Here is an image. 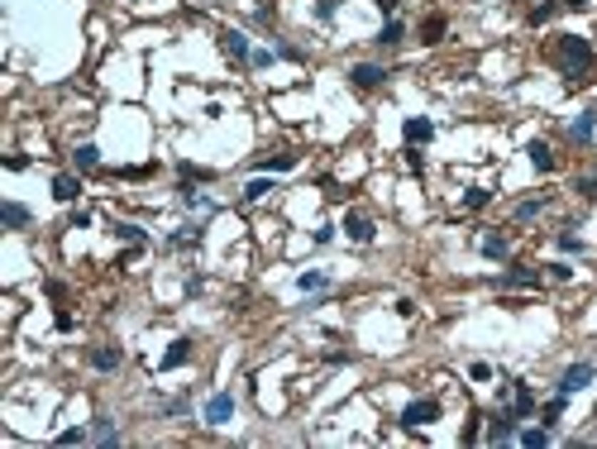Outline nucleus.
I'll return each mask as SVG.
<instances>
[{
	"mask_svg": "<svg viewBox=\"0 0 597 449\" xmlns=\"http://www.w3.org/2000/svg\"><path fill=\"white\" fill-rule=\"evenodd\" d=\"M559 67H564L568 77H583V72L593 67V43H588L583 33H564V38H559Z\"/></svg>",
	"mask_w": 597,
	"mask_h": 449,
	"instance_id": "1",
	"label": "nucleus"
},
{
	"mask_svg": "<svg viewBox=\"0 0 597 449\" xmlns=\"http://www.w3.org/2000/svg\"><path fill=\"white\" fill-rule=\"evenodd\" d=\"M430 420H440V401L435 397L407 401V411H402V425H407V430H421V425H430Z\"/></svg>",
	"mask_w": 597,
	"mask_h": 449,
	"instance_id": "2",
	"label": "nucleus"
},
{
	"mask_svg": "<svg viewBox=\"0 0 597 449\" xmlns=\"http://www.w3.org/2000/svg\"><path fill=\"white\" fill-rule=\"evenodd\" d=\"M516 411H511V406H502V411H497V416H492V425H487V445H511V440H516Z\"/></svg>",
	"mask_w": 597,
	"mask_h": 449,
	"instance_id": "3",
	"label": "nucleus"
},
{
	"mask_svg": "<svg viewBox=\"0 0 597 449\" xmlns=\"http://www.w3.org/2000/svg\"><path fill=\"white\" fill-rule=\"evenodd\" d=\"M349 81H354L359 91H373V86H382V81H387V67H377V63H354V67H349Z\"/></svg>",
	"mask_w": 597,
	"mask_h": 449,
	"instance_id": "4",
	"label": "nucleus"
},
{
	"mask_svg": "<svg viewBox=\"0 0 597 449\" xmlns=\"http://www.w3.org/2000/svg\"><path fill=\"white\" fill-rule=\"evenodd\" d=\"M593 363H573V368H564V378H559V392H564V397H573V392H583V387L593 383Z\"/></svg>",
	"mask_w": 597,
	"mask_h": 449,
	"instance_id": "5",
	"label": "nucleus"
},
{
	"mask_svg": "<svg viewBox=\"0 0 597 449\" xmlns=\"http://www.w3.org/2000/svg\"><path fill=\"white\" fill-rule=\"evenodd\" d=\"M345 239H354V244H373V220H368L363 210H349V215H345Z\"/></svg>",
	"mask_w": 597,
	"mask_h": 449,
	"instance_id": "6",
	"label": "nucleus"
},
{
	"mask_svg": "<svg viewBox=\"0 0 597 449\" xmlns=\"http://www.w3.org/2000/svg\"><path fill=\"white\" fill-rule=\"evenodd\" d=\"M230 416H235V397L230 392H215V397L205 401V425H225Z\"/></svg>",
	"mask_w": 597,
	"mask_h": 449,
	"instance_id": "7",
	"label": "nucleus"
},
{
	"mask_svg": "<svg viewBox=\"0 0 597 449\" xmlns=\"http://www.w3.org/2000/svg\"><path fill=\"white\" fill-rule=\"evenodd\" d=\"M402 139H407L411 148H416V144H430V139H435V125H430L425 115H411L407 125H402Z\"/></svg>",
	"mask_w": 597,
	"mask_h": 449,
	"instance_id": "8",
	"label": "nucleus"
},
{
	"mask_svg": "<svg viewBox=\"0 0 597 449\" xmlns=\"http://www.w3.org/2000/svg\"><path fill=\"white\" fill-rule=\"evenodd\" d=\"M593 134H597V110H583L568 120V139L573 144H593Z\"/></svg>",
	"mask_w": 597,
	"mask_h": 449,
	"instance_id": "9",
	"label": "nucleus"
},
{
	"mask_svg": "<svg viewBox=\"0 0 597 449\" xmlns=\"http://www.w3.org/2000/svg\"><path fill=\"white\" fill-rule=\"evenodd\" d=\"M220 48L235 58V63H249L253 58V48H249V33H239V29H225L220 33Z\"/></svg>",
	"mask_w": 597,
	"mask_h": 449,
	"instance_id": "10",
	"label": "nucleus"
},
{
	"mask_svg": "<svg viewBox=\"0 0 597 449\" xmlns=\"http://www.w3.org/2000/svg\"><path fill=\"white\" fill-rule=\"evenodd\" d=\"M497 282H502V287H521V291H526V287H540V273H535V268H526V263H511Z\"/></svg>",
	"mask_w": 597,
	"mask_h": 449,
	"instance_id": "11",
	"label": "nucleus"
},
{
	"mask_svg": "<svg viewBox=\"0 0 597 449\" xmlns=\"http://www.w3.org/2000/svg\"><path fill=\"white\" fill-rule=\"evenodd\" d=\"M86 358H91V368H96V373H115V368H120V358H125V353L115 349V344H96V349L86 353Z\"/></svg>",
	"mask_w": 597,
	"mask_h": 449,
	"instance_id": "12",
	"label": "nucleus"
},
{
	"mask_svg": "<svg viewBox=\"0 0 597 449\" xmlns=\"http://www.w3.org/2000/svg\"><path fill=\"white\" fill-rule=\"evenodd\" d=\"M0 220H5V229H29V206H19V201H5L0 206Z\"/></svg>",
	"mask_w": 597,
	"mask_h": 449,
	"instance_id": "13",
	"label": "nucleus"
},
{
	"mask_svg": "<svg viewBox=\"0 0 597 449\" xmlns=\"http://www.w3.org/2000/svg\"><path fill=\"white\" fill-rule=\"evenodd\" d=\"M483 258H492V263H506L511 258V244H506V234H483Z\"/></svg>",
	"mask_w": 597,
	"mask_h": 449,
	"instance_id": "14",
	"label": "nucleus"
},
{
	"mask_svg": "<svg viewBox=\"0 0 597 449\" xmlns=\"http://www.w3.org/2000/svg\"><path fill=\"white\" fill-rule=\"evenodd\" d=\"M187 358H191V339H173V344H168V353H163V373L182 368Z\"/></svg>",
	"mask_w": 597,
	"mask_h": 449,
	"instance_id": "15",
	"label": "nucleus"
},
{
	"mask_svg": "<svg viewBox=\"0 0 597 449\" xmlns=\"http://www.w3.org/2000/svg\"><path fill=\"white\" fill-rule=\"evenodd\" d=\"M53 196L72 206V201H77V196H81V182H77V177H72V172H58V177H53Z\"/></svg>",
	"mask_w": 597,
	"mask_h": 449,
	"instance_id": "16",
	"label": "nucleus"
},
{
	"mask_svg": "<svg viewBox=\"0 0 597 449\" xmlns=\"http://www.w3.org/2000/svg\"><path fill=\"white\" fill-rule=\"evenodd\" d=\"M526 153H531L535 172H554V153H550V144H540V139H531V144H526Z\"/></svg>",
	"mask_w": 597,
	"mask_h": 449,
	"instance_id": "17",
	"label": "nucleus"
},
{
	"mask_svg": "<svg viewBox=\"0 0 597 449\" xmlns=\"http://www.w3.org/2000/svg\"><path fill=\"white\" fill-rule=\"evenodd\" d=\"M402 38H407V24H402V19H387V24H382V33H377V43H382V48H397V43H402Z\"/></svg>",
	"mask_w": 597,
	"mask_h": 449,
	"instance_id": "18",
	"label": "nucleus"
},
{
	"mask_svg": "<svg viewBox=\"0 0 597 449\" xmlns=\"http://www.w3.org/2000/svg\"><path fill=\"white\" fill-rule=\"evenodd\" d=\"M72 162H77V172H91V167H101V148H96V144H77Z\"/></svg>",
	"mask_w": 597,
	"mask_h": 449,
	"instance_id": "19",
	"label": "nucleus"
},
{
	"mask_svg": "<svg viewBox=\"0 0 597 449\" xmlns=\"http://www.w3.org/2000/svg\"><path fill=\"white\" fill-rule=\"evenodd\" d=\"M444 29H449V19H444V15H425L421 38H425V43H440V38H444Z\"/></svg>",
	"mask_w": 597,
	"mask_h": 449,
	"instance_id": "20",
	"label": "nucleus"
},
{
	"mask_svg": "<svg viewBox=\"0 0 597 449\" xmlns=\"http://www.w3.org/2000/svg\"><path fill=\"white\" fill-rule=\"evenodd\" d=\"M516 440L526 449H545L550 445V425H531V430H516Z\"/></svg>",
	"mask_w": 597,
	"mask_h": 449,
	"instance_id": "21",
	"label": "nucleus"
},
{
	"mask_svg": "<svg viewBox=\"0 0 597 449\" xmlns=\"http://www.w3.org/2000/svg\"><path fill=\"white\" fill-rule=\"evenodd\" d=\"M91 440H96V445H120V425H115V420H96Z\"/></svg>",
	"mask_w": 597,
	"mask_h": 449,
	"instance_id": "22",
	"label": "nucleus"
},
{
	"mask_svg": "<svg viewBox=\"0 0 597 449\" xmlns=\"http://www.w3.org/2000/svg\"><path fill=\"white\" fill-rule=\"evenodd\" d=\"M263 172H292L297 167V153H272V158H258Z\"/></svg>",
	"mask_w": 597,
	"mask_h": 449,
	"instance_id": "23",
	"label": "nucleus"
},
{
	"mask_svg": "<svg viewBox=\"0 0 597 449\" xmlns=\"http://www.w3.org/2000/svg\"><path fill=\"white\" fill-rule=\"evenodd\" d=\"M297 287H301V291H325V287H330V273L311 268V273H301V277H297Z\"/></svg>",
	"mask_w": 597,
	"mask_h": 449,
	"instance_id": "24",
	"label": "nucleus"
},
{
	"mask_svg": "<svg viewBox=\"0 0 597 449\" xmlns=\"http://www.w3.org/2000/svg\"><path fill=\"white\" fill-rule=\"evenodd\" d=\"M115 234H120V239H125V244H134V249H143V244H148V234H143L139 224H125V220L115 224Z\"/></svg>",
	"mask_w": 597,
	"mask_h": 449,
	"instance_id": "25",
	"label": "nucleus"
},
{
	"mask_svg": "<svg viewBox=\"0 0 597 449\" xmlns=\"http://www.w3.org/2000/svg\"><path fill=\"white\" fill-rule=\"evenodd\" d=\"M267 192H272V177H253L249 187H244V201H263Z\"/></svg>",
	"mask_w": 597,
	"mask_h": 449,
	"instance_id": "26",
	"label": "nucleus"
},
{
	"mask_svg": "<svg viewBox=\"0 0 597 449\" xmlns=\"http://www.w3.org/2000/svg\"><path fill=\"white\" fill-rule=\"evenodd\" d=\"M564 392H554V401H550V406H545V411H540V420H545V425H554V420H559V416H564Z\"/></svg>",
	"mask_w": 597,
	"mask_h": 449,
	"instance_id": "27",
	"label": "nucleus"
},
{
	"mask_svg": "<svg viewBox=\"0 0 597 449\" xmlns=\"http://www.w3.org/2000/svg\"><path fill=\"white\" fill-rule=\"evenodd\" d=\"M196 239H201V224H187V229H177L168 244H173V249H182V244H196Z\"/></svg>",
	"mask_w": 597,
	"mask_h": 449,
	"instance_id": "28",
	"label": "nucleus"
},
{
	"mask_svg": "<svg viewBox=\"0 0 597 449\" xmlns=\"http://www.w3.org/2000/svg\"><path fill=\"white\" fill-rule=\"evenodd\" d=\"M487 201H492V192H487V187H473V192L464 196V206H469V210H483Z\"/></svg>",
	"mask_w": 597,
	"mask_h": 449,
	"instance_id": "29",
	"label": "nucleus"
},
{
	"mask_svg": "<svg viewBox=\"0 0 597 449\" xmlns=\"http://www.w3.org/2000/svg\"><path fill=\"white\" fill-rule=\"evenodd\" d=\"M554 10H559V0H545V5H535V10H531V24H545V19H554Z\"/></svg>",
	"mask_w": 597,
	"mask_h": 449,
	"instance_id": "30",
	"label": "nucleus"
},
{
	"mask_svg": "<svg viewBox=\"0 0 597 449\" xmlns=\"http://www.w3.org/2000/svg\"><path fill=\"white\" fill-rule=\"evenodd\" d=\"M86 440H91V430H81V425H72V430L58 435V445H86Z\"/></svg>",
	"mask_w": 597,
	"mask_h": 449,
	"instance_id": "31",
	"label": "nucleus"
},
{
	"mask_svg": "<svg viewBox=\"0 0 597 449\" xmlns=\"http://www.w3.org/2000/svg\"><path fill=\"white\" fill-rule=\"evenodd\" d=\"M540 210H545V201H521V206H516V220H535Z\"/></svg>",
	"mask_w": 597,
	"mask_h": 449,
	"instance_id": "32",
	"label": "nucleus"
},
{
	"mask_svg": "<svg viewBox=\"0 0 597 449\" xmlns=\"http://www.w3.org/2000/svg\"><path fill=\"white\" fill-rule=\"evenodd\" d=\"M559 249H564V254H583V239L564 229V234H559Z\"/></svg>",
	"mask_w": 597,
	"mask_h": 449,
	"instance_id": "33",
	"label": "nucleus"
},
{
	"mask_svg": "<svg viewBox=\"0 0 597 449\" xmlns=\"http://www.w3.org/2000/svg\"><path fill=\"white\" fill-rule=\"evenodd\" d=\"M272 58H277V53H267V48H253L249 67H272Z\"/></svg>",
	"mask_w": 597,
	"mask_h": 449,
	"instance_id": "34",
	"label": "nucleus"
},
{
	"mask_svg": "<svg viewBox=\"0 0 597 449\" xmlns=\"http://www.w3.org/2000/svg\"><path fill=\"white\" fill-rule=\"evenodd\" d=\"M72 229H91V210H72Z\"/></svg>",
	"mask_w": 597,
	"mask_h": 449,
	"instance_id": "35",
	"label": "nucleus"
},
{
	"mask_svg": "<svg viewBox=\"0 0 597 449\" xmlns=\"http://www.w3.org/2000/svg\"><path fill=\"white\" fill-rule=\"evenodd\" d=\"M335 10H340L335 0H320V5H315V19H335Z\"/></svg>",
	"mask_w": 597,
	"mask_h": 449,
	"instance_id": "36",
	"label": "nucleus"
},
{
	"mask_svg": "<svg viewBox=\"0 0 597 449\" xmlns=\"http://www.w3.org/2000/svg\"><path fill=\"white\" fill-rule=\"evenodd\" d=\"M163 411H168V416H187V411H191V401H168Z\"/></svg>",
	"mask_w": 597,
	"mask_h": 449,
	"instance_id": "37",
	"label": "nucleus"
},
{
	"mask_svg": "<svg viewBox=\"0 0 597 449\" xmlns=\"http://www.w3.org/2000/svg\"><path fill=\"white\" fill-rule=\"evenodd\" d=\"M407 167H411V172H421V167H425V162H421V153H416L411 144H407Z\"/></svg>",
	"mask_w": 597,
	"mask_h": 449,
	"instance_id": "38",
	"label": "nucleus"
},
{
	"mask_svg": "<svg viewBox=\"0 0 597 449\" xmlns=\"http://www.w3.org/2000/svg\"><path fill=\"white\" fill-rule=\"evenodd\" d=\"M377 10H382V15L392 19V15H397V0H377Z\"/></svg>",
	"mask_w": 597,
	"mask_h": 449,
	"instance_id": "39",
	"label": "nucleus"
},
{
	"mask_svg": "<svg viewBox=\"0 0 597 449\" xmlns=\"http://www.w3.org/2000/svg\"><path fill=\"white\" fill-rule=\"evenodd\" d=\"M578 192H588V196H593V192H597V177H583V182H578Z\"/></svg>",
	"mask_w": 597,
	"mask_h": 449,
	"instance_id": "40",
	"label": "nucleus"
},
{
	"mask_svg": "<svg viewBox=\"0 0 597 449\" xmlns=\"http://www.w3.org/2000/svg\"><path fill=\"white\" fill-rule=\"evenodd\" d=\"M559 5H564V10H583V5H588V0H559Z\"/></svg>",
	"mask_w": 597,
	"mask_h": 449,
	"instance_id": "41",
	"label": "nucleus"
}]
</instances>
